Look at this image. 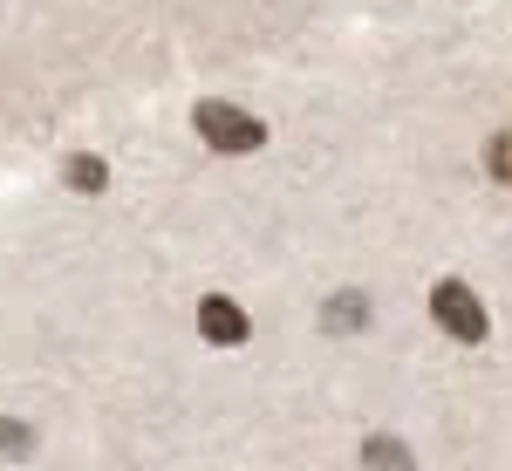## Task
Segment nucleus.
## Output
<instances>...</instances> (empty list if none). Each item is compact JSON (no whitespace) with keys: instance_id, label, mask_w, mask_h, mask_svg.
<instances>
[{"instance_id":"1","label":"nucleus","mask_w":512,"mask_h":471,"mask_svg":"<svg viewBox=\"0 0 512 471\" xmlns=\"http://www.w3.org/2000/svg\"><path fill=\"white\" fill-rule=\"evenodd\" d=\"M192 123H198V137H205L212 151H260V144H267V123L233 110V103H198Z\"/></svg>"},{"instance_id":"2","label":"nucleus","mask_w":512,"mask_h":471,"mask_svg":"<svg viewBox=\"0 0 512 471\" xmlns=\"http://www.w3.org/2000/svg\"><path fill=\"white\" fill-rule=\"evenodd\" d=\"M431 314H437V328L458 335V342H485V335H492V321H485V308H478V294L465 287V280H437Z\"/></svg>"},{"instance_id":"3","label":"nucleus","mask_w":512,"mask_h":471,"mask_svg":"<svg viewBox=\"0 0 512 471\" xmlns=\"http://www.w3.org/2000/svg\"><path fill=\"white\" fill-rule=\"evenodd\" d=\"M198 335L219 342V349H239V342H246V314H239L226 294H205V301H198Z\"/></svg>"},{"instance_id":"4","label":"nucleus","mask_w":512,"mask_h":471,"mask_svg":"<svg viewBox=\"0 0 512 471\" xmlns=\"http://www.w3.org/2000/svg\"><path fill=\"white\" fill-rule=\"evenodd\" d=\"M362 465L369 471H410V451H403L396 437H369V444H362Z\"/></svg>"},{"instance_id":"5","label":"nucleus","mask_w":512,"mask_h":471,"mask_svg":"<svg viewBox=\"0 0 512 471\" xmlns=\"http://www.w3.org/2000/svg\"><path fill=\"white\" fill-rule=\"evenodd\" d=\"M69 185H76V192H103V185H110L103 157H69Z\"/></svg>"},{"instance_id":"6","label":"nucleus","mask_w":512,"mask_h":471,"mask_svg":"<svg viewBox=\"0 0 512 471\" xmlns=\"http://www.w3.org/2000/svg\"><path fill=\"white\" fill-rule=\"evenodd\" d=\"M362 294H349V301H328V308H321V321H328V328H362Z\"/></svg>"},{"instance_id":"7","label":"nucleus","mask_w":512,"mask_h":471,"mask_svg":"<svg viewBox=\"0 0 512 471\" xmlns=\"http://www.w3.org/2000/svg\"><path fill=\"white\" fill-rule=\"evenodd\" d=\"M485 164H492V178H499V185H512V130H499V137L485 144Z\"/></svg>"},{"instance_id":"8","label":"nucleus","mask_w":512,"mask_h":471,"mask_svg":"<svg viewBox=\"0 0 512 471\" xmlns=\"http://www.w3.org/2000/svg\"><path fill=\"white\" fill-rule=\"evenodd\" d=\"M0 451L28 458V451H35V431H28V424H7V417H0Z\"/></svg>"}]
</instances>
